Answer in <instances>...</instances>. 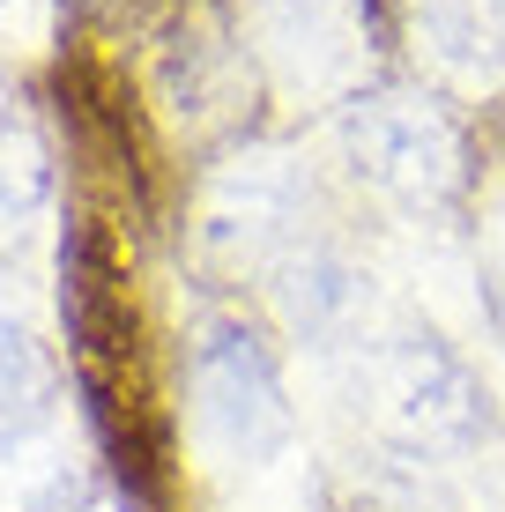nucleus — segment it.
Instances as JSON below:
<instances>
[{
	"mask_svg": "<svg viewBox=\"0 0 505 512\" xmlns=\"http://www.w3.org/2000/svg\"><path fill=\"white\" fill-rule=\"evenodd\" d=\"M357 342V409L387 446L402 453H461L483 438V386L476 372L439 342V334H416V327H379V334H350Z\"/></svg>",
	"mask_w": 505,
	"mask_h": 512,
	"instance_id": "obj_1",
	"label": "nucleus"
},
{
	"mask_svg": "<svg viewBox=\"0 0 505 512\" xmlns=\"http://www.w3.org/2000/svg\"><path fill=\"white\" fill-rule=\"evenodd\" d=\"M342 149H350V171L372 193L402 208H439L446 193L461 186V134L439 104L379 90L357 97L350 119H342Z\"/></svg>",
	"mask_w": 505,
	"mask_h": 512,
	"instance_id": "obj_2",
	"label": "nucleus"
},
{
	"mask_svg": "<svg viewBox=\"0 0 505 512\" xmlns=\"http://www.w3.org/2000/svg\"><path fill=\"white\" fill-rule=\"evenodd\" d=\"M194 423L201 446L231 468H268L290 446V401L268 349L238 327H216L194 349Z\"/></svg>",
	"mask_w": 505,
	"mask_h": 512,
	"instance_id": "obj_3",
	"label": "nucleus"
},
{
	"mask_svg": "<svg viewBox=\"0 0 505 512\" xmlns=\"http://www.w3.org/2000/svg\"><path fill=\"white\" fill-rule=\"evenodd\" d=\"M268 45L298 82H342L357 60V0H260Z\"/></svg>",
	"mask_w": 505,
	"mask_h": 512,
	"instance_id": "obj_4",
	"label": "nucleus"
},
{
	"mask_svg": "<svg viewBox=\"0 0 505 512\" xmlns=\"http://www.w3.org/2000/svg\"><path fill=\"white\" fill-rule=\"evenodd\" d=\"M290 216H298V186H290L283 164H246L238 179L216 186V201H208L216 245H231V253H246V260H260L268 245H283Z\"/></svg>",
	"mask_w": 505,
	"mask_h": 512,
	"instance_id": "obj_5",
	"label": "nucleus"
},
{
	"mask_svg": "<svg viewBox=\"0 0 505 512\" xmlns=\"http://www.w3.org/2000/svg\"><path fill=\"white\" fill-rule=\"evenodd\" d=\"M0 512H75V453L52 423L0 431Z\"/></svg>",
	"mask_w": 505,
	"mask_h": 512,
	"instance_id": "obj_6",
	"label": "nucleus"
},
{
	"mask_svg": "<svg viewBox=\"0 0 505 512\" xmlns=\"http://www.w3.org/2000/svg\"><path fill=\"white\" fill-rule=\"evenodd\" d=\"M52 394H60V364L45 357V342L23 320L0 312V431L52 423Z\"/></svg>",
	"mask_w": 505,
	"mask_h": 512,
	"instance_id": "obj_7",
	"label": "nucleus"
},
{
	"mask_svg": "<svg viewBox=\"0 0 505 512\" xmlns=\"http://www.w3.org/2000/svg\"><path fill=\"white\" fill-rule=\"evenodd\" d=\"M52 201V156L23 119H0V223H30Z\"/></svg>",
	"mask_w": 505,
	"mask_h": 512,
	"instance_id": "obj_8",
	"label": "nucleus"
},
{
	"mask_svg": "<svg viewBox=\"0 0 505 512\" xmlns=\"http://www.w3.org/2000/svg\"><path fill=\"white\" fill-rule=\"evenodd\" d=\"M491 8H498V30H505V0H491Z\"/></svg>",
	"mask_w": 505,
	"mask_h": 512,
	"instance_id": "obj_9",
	"label": "nucleus"
},
{
	"mask_svg": "<svg viewBox=\"0 0 505 512\" xmlns=\"http://www.w3.org/2000/svg\"><path fill=\"white\" fill-rule=\"evenodd\" d=\"M75 512H104V505H75Z\"/></svg>",
	"mask_w": 505,
	"mask_h": 512,
	"instance_id": "obj_10",
	"label": "nucleus"
}]
</instances>
